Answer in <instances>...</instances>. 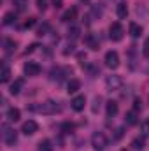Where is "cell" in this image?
<instances>
[{
    "label": "cell",
    "mask_w": 149,
    "mask_h": 151,
    "mask_svg": "<svg viewBox=\"0 0 149 151\" xmlns=\"http://www.w3.org/2000/svg\"><path fill=\"white\" fill-rule=\"evenodd\" d=\"M30 109L35 111V113H40V114H56V113H60V106H58L54 100H46V102H42V104L32 106Z\"/></svg>",
    "instance_id": "6da1fadb"
},
{
    "label": "cell",
    "mask_w": 149,
    "mask_h": 151,
    "mask_svg": "<svg viewBox=\"0 0 149 151\" xmlns=\"http://www.w3.org/2000/svg\"><path fill=\"white\" fill-rule=\"evenodd\" d=\"M12 4H14L19 11H23V9H25V5H27V0H12Z\"/></svg>",
    "instance_id": "f1b7e54d"
},
{
    "label": "cell",
    "mask_w": 149,
    "mask_h": 151,
    "mask_svg": "<svg viewBox=\"0 0 149 151\" xmlns=\"http://www.w3.org/2000/svg\"><path fill=\"white\" fill-rule=\"evenodd\" d=\"M9 79H11V69L4 63V65H2V76H0V81H2V83H7Z\"/></svg>",
    "instance_id": "44dd1931"
},
{
    "label": "cell",
    "mask_w": 149,
    "mask_h": 151,
    "mask_svg": "<svg viewBox=\"0 0 149 151\" xmlns=\"http://www.w3.org/2000/svg\"><path fill=\"white\" fill-rule=\"evenodd\" d=\"M125 121H126L128 125H137V123H139V119H137V111H130V113H126Z\"/></svg>",
    "instance_id": "d6986e66"
},
{
    "label": "cell",
    "mask_w": 149,
    "mask_h": 151,
    "mask_svg": "<svg viewBox=\"0 0 149 151\" xmlns=\"http://www.w3.org/2000/svg\"><path fill=\"white\" fill-rule=\"evenodd\" d=\"M2 130H4V132H2V137H4V141H5V144H7V146H14L16 141H18V132L12 130V128H9L7 125H4Z\"/></svg>",
    "instance_id": "277c9868"
},
{
    "label": "cell",
    "mask_w": 149,
    "mask_h": 151,
    "mask_svg": "<svg viewBox=\"0 0 149 151\" xmlns=\"http://www.w3.org/2000/svg\"><path fill=\"white\" fill-rule=\"evenodd\" d=\"M75 18H77V7H70V9L62 16V21H67V23H69V21H74Z\"/></svg>",
    "instance_id": "5bb4252c"
},
{
    "label": "cell",
    "mask_w": 149,
    "mask_h": 151,
    "mask_svg": "<svg viewBox=\"0 0 149 151\" xmlns=\"http://www.w3.org/2000/svg\"><path fill=\"white\" fill-rule=\"evenodd\" d=\"M14 21H16V14L14 12H7L4 16V25H12Z\"/></svg>",
    "instance_id": "d4e9b609"
},
{
    "label": "cell",
    "mask_w": 149,
    "mask_h": 151,
    "mask_svg": "<svg viewBox=\"0 0 149 151\" xmlns=\"http://www.w3.org/2000/svg\"><path fill=\"white\" fill-rule=\"evenodd\" d=\"M84 106H86V99H84V95H77L72 99V102H70V107L74 109L75 113H81L82 109H84Z\"/></svg>",
    "instance_id": "9c48e42d"
},
{
    "label": "cell",
    "mask_w": 149,
    "mask_h": 151,
    "mask_svg": "<svg viewBox=\"0 0 149 151\" xmlns=\"http://www.w3.org/2000/svg\"><path fill=\"white\" fill-rule=\"evenodd\" d=\"M37 7L40 11H46V7H47V2L46 0H37Z\"/></svg>",
    "instance_id": "1f68e13d"
},
{
    "label": "cell",
    "mask_w": 149,
    "mask_h": 151,
    "mask_svg": "<svg viewBox=\"0 0 149 151\" xmlns=\"http://www.w3.org/2000/svg\"><path fill=\"white\" fill-rule=\"evenodd\" d=\"M116 12H117V18L125 19V18L128 16V7H126V4H125V2H119L117 7H116Z\"/></svg>",
    "instance_id": "2e32d148"
},
{
    "label": "cell",
    "mask_w": 149,
    "mask_h": 151,
    "mask_svg": "<svg viewBox=\"0 0 149 151\" xmlns=\"http://www.w3.org/2000/svg\"><path fill=\"white\" fill-rule=\"evenodd\" d=\"M35 23H37L35 18H28V19L25 21V28H32V27H35Z\"/></svg>",
    "instance_id": "f546056e"
},
{
    "label": "cell",
    "mask_w": 149,
    "mask_h": 151,
    "mask_svg": "<svg viewBox=\"0 0 149 151\" xmlns=\"http://www.w3.org/2000/svg\"><path fill=\"white\" fill-rule=\"evenodd\" d=\"M51 4H53L54 9H60L62 7V0H51Z\"/></svg>",
    "instance_id": "e575fe53"
},
{
    "label": "cell",
    "mask_w": 149,
    "mask_h": 151,
    "mask_svg": "<svg viewBox=\"0 0 149 151\" xmlns=\"http://www.w3.org/2000/svg\"><path fill=\"white\" fill-rule=\"evenodd\" d=\"M142 51H144L146 58H149V39H146V42H144V47H142Z\"/></svg>",
    "instance_id": "d6a6232c"
},
{
    "label": "cell",
    "mask_w": 149,
    "mask_h": 151,
    "mask_svg": "<svg viewBox=\"0 0 149 151\" xmlns=\"http://www.w3.org/2000/svg\"><path fill=\"white\" fill-rule=\"evenodd\" d=\"M82 2H88V0H82Z\"/></svg>",
    "instance_id": "d590c367"
},
{
    "label": "cell",
    "mask_w": 149,
    "mask_h": 151,
    "mask_svg": "<svg viewBox=\"0 0 149 151\" xmlns=\"http://www.w3.org/2000/svg\"><path fill=\"white\" fill-rule=\"evenodd\" d=\"M84 42H86V46L90 47V49H93V51H97L98 47H100V42H98V39L95 34H88L86 37H84Z\"/></svg>",
    "instance_id": "30bf717a"
},
{
    "label": "cell",
    "mask_w": 149,
    "mask_h": 151,
    "mask_svg": "<svg viewBox=\"0 0 149 151\" xmlns=\"http://www.w3.org/2000/svg\"><path fill=\"white\" fill-rule=\"evenodd\" d=\"M117 111H119V107H117V102L109 100V102H107V107H105V113H107V116H109V118H114V116L117 114Z\"/></svg>",
    "instance_id": "4fadbf2b"
},
{
    "label": "cell",
    "mask_w": 149,
    "mask_h": 151,
    "mask_svg": "<svg viewBox=\"0 0 149 151\" xmlns=\"http://www.w3.org/2000/svg\"><path fill=\"white\" fill-rule=\"evenodd\" d=\"M79 35H81V28L72 25V27L69 28V37L70 39H79Z\"/></svg>",
    "instance_id": "cb8c5ba5"
},
{
    "label": "cell",
    "mask_w": 149,
    "mask_h": 151,
    "mask_svg": "<svg viewBox=\"0 0 149 151\" xmlns=\"http://www.w3.org/2000/svg\"><path fill=\"white\" fill-rule=\"evenodd\" d=\"M114 132H116V134H114V139H116V141H119V139L123 137V132H125V130H123V128L119 127V128H116Z\"/></svg>",
    "instance_id": "4dcf8cb0"
},
{
    "label": "cell",
    "mask_w": 149,
    "mask_h": 151,
    "mask_svg": "<svg viewBox=\"0 0 149 151\" xmlns=\"http://www.w3.org/2000/svg\"><path fill=\"white\" fill-rule=\"evenodd\" d=\"M104 62H105V65L109 69H117L119 67V55H117V51H107Z\"/></svg>",
    "instance_id": "8992f818"
},
{
    "label": "cell",
    "mask_w": 149,
    "mask_h": 151,
    "mask_svg": "<svg viewBox=\"0 0 149 151\" xmlns=\"http://www.w3.org/2000/svg\"><path fill=\"white\" fill-rule=\"evenodd\" d=\"M107 144H109V141H107L104 132H95L91 135V146H93L95 151H104L107 148Z\"/></svg>",
    "instance_id": "7a4b0ae2"
},
{
    "label": "cell",
    "mask_w": 149,
    "mask_h": 151,
    "mask_svg": "<svg viewBox=\"0 0 149 151\" xmlns=\"http://www.w3.org/2000/svg\"><path fill=\"white\" fill-rule=\"evenodd\" d=\"M140 130H142V134H144V135H149V118L146 119V121H142Z\"/></svg>",
    "instance_id": "83f0119b"
},
{
    "label": "cell",
    "mask_w": 149,
    "mask_h": 151,
    "mask_svg": "<svg viewBox=\"0 0 149 151\" xmlns=\"http://www.w3.org/2000/svg\"><path fill=\"white\" fill-rule=\"evenodd\" d=\"M130 35L132 37H140L142 35V27L137 23H130Z\"/></svg>",
    "instance_id": "ac0fdd59"
},
{
    "label": "cell",
    "mask_w": 149,
    "mask_h": 151,
    "mask_svg": "<svg viewBox=\"0 0 149 151\" xmlns=\"http://www.w3.org/2000/svg\"><path fill=\"white\" fill-rule=\"evenodd\" d=\"M74 128H75V125H74V123H69V121H65V123L62 125V130H63L65 134H70Z\"/></svg>",
    "instance_id": "484cf974"
},
{
    "label": "cell",
    "mask_w": 149,
    "mask_h": 151,
    "mask_svg": "<svg viewBox=\"0 0 149 151\" xmlns=\"http://www.w3.org/2000/svg\"><path fill=\"white\" fill-rule=\"evenodd\" d=\"M23 72L28 77H35V76L40 74V65H39L37 62H27L23 65Z\"/></svg>",
    "instance_id": "52a82bcc"
},
{
    "label": "cell",
    "mask_w": 149,
    "mask_h": 151,
    "mask_svg": "<svg viewBox=\"0 0 149 151\" xmlns=\"http://www.w3.org/2000/svg\"><path fill=\"white\" fill-rule=\"evenodd\" d=\"M7 118H9V121H18V119L21 118V111H19L18 107H11V109L7 111Z\"/></svg>",
    "instance_id": "e0dca14e"
},
{
    "label": "cell",
    "mask_w": 149,
    "mask_h": 151,
    "mask_svg": "<svg viewBox=\"0 0 149 151\" xmlns=\"http://www.w3.org/2000/svg\"><path fill=\"white\" fill-rule=\"evenodd\" d=\"M139 109H142V102H140V99H135V102H133V111H139Z\"/></svg>",
    "instance_id": "836d02e7"
},
{
    "label": "cell",
    "mask_w": 149,
    "mask_h": 151,
    "mask_svg": "<svg viewBox=\"0 0 149 151\" xmlns=\"http://www.w3.org/2000/svg\"><path fill=\"white\" fill-rule=\"evenodd\" d=\"M16 49V42L12 40H5V53H12Z\"/></svg>",
    "instance_id": "4316f807"
},
{
    "label": "cell",
    "mask_w": 149,
    "mask_h": 151,
    "mask_svg": "<svg viewBox=\"0 0 149 151\" xmlns=\"http://www.w3.org/2000/svg\"><path fill=\"white\" fill-rule=\"evenodd\" d=\"M81 90V81L79 79H70L69 84H67V91L69 93H77Z\"/></svg>",
    "instance_id": "9a60e30c"
},
{
    "label": "cell",
    "mask_w": 149,
    "mask_h": 151,
    "mask_svg": "<svg viewBox=\"0 0 149 151\" xmlns=\"http://www.w3.org/2000/svg\"><path fill=\"white\" fill-rule=\"evenodd\" d=\"M63 74H72V70L70 69H54L51 72V79L53 81H62V79L67 77V76H63Z\"/></svg>",
    "instance_id": "8fae6325"
},
{
    "label": "cell",
    "mask_w": 149,
    "mask_h": 151,
    "mask_svg": "<svg viewBox=\"0 0 149 151\" xmlns=\"http://www.w3.org/2000/svg\"><path fill=\"white\" fill-rule=\"evenodd\" d=\"M123 35H125V30H123V27H121V23H112L111 27H109V37H111V40H114V42H119L121 39H123Z\"/></svg>",
    "instance_id": "5b68a950"
},
{
    "label": "cell",
    "mask_w": 149,
    "mask_h": 151,
    "mask_svg": "<svg viewBox=\"0 0 149 151\" xmlns=\"http://www.w3.org/2000/svg\"><path fill=\"white\" fill-rule=\"evenodd\" d=\"M39 151H53V144L49 139H44L39 142Z\"/></svg>",
    "instance_id": "7402d4cb"
},
{
    "label": "cell",
    "mask_w": 149,
    "mask_h": 151,
    "mask_svg": "<svg viewBox=\"0 0 149 151\" xmlns=\"http://www.w3.org/2000/svg\"><path fill=\"white\" fill-rule=\"evenodd\" d=\"M105 86H107V90L109 91H117V90H121V86H123V77L121 76H107L105 77Z\"/></svg>",
    "instance_id": "3957f363"
},
{
    "label": "cell",
    "mask_w": 149,
    "mask_h": 151,
    "mask_svg": "<svg viewBox=\"0 0 149 151\" xmlns=\"http://www.w3.org/2000/svg\"><path fill=\"white\" fill-rule=\"evenodd\" d=\"M49 32H51V25H49V23H42L37 30V35L39 37H44V35H47Z\"/></svg>",
    "instance_id": "ffe728a7"
},
{
    "label": "cell",
    "mask_w": 149,
    "mask_h": 151,
    "mask_svg": "<svg viewBox=\"0 0 149 151\" xmlns=\"http://www.w3.org/2000/svg\"><path fill=\"white\" fill-rule=\"evenodd\" d=\"M25 86V79H16L12 84H11V88H9V91H11V95H18L19 91H21V88Z\"/></svg>",
    "instance_id": "7c38bea8"
},
{
    "label": "cell",
    "mask_w": 149,
    "mask_h": 151,
    "mask_svg": "<svg viewBox=\"0 0 149 151\" xmlns=\"http://www.w3.org/2000/svg\"><path fill=\"white\" fill-rule=\"evenodd\" d=\"M37 130H39V125H37V121H34V119L25 121L23 127H21V132H23L25 135H34Z\"/></svg>",
    "instance_id": "ba28073f"
},
{
    "label": "cell",
    "mask_w": 149,
    "mask_h": 151,
    "mask_svg": "<svg viewBox=\"0 0 149 151\" xmlns=\"http://www.w3.org/2000/svg\"><path fill=\"white\" fill-rule=\"evenodd\" d=\"M144 144H146L144 137H135V139L132 141V146H133V150H142V148H144Z\"/></svg>",
    "instance_id": "603a6c76"
}]
</instances>
